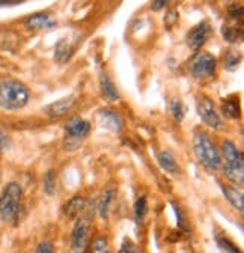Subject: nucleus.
Here are the masks:
<instances>
[{"label": "nucleus", "instance_id": "f257e3e1", "mask_svg": "<svg viewBox=\"0 0 244 253\" xmlns=\"http://www.w3.org/2000/svg\"><path fill=\"white\" fill-rule=\"evenodd\" d=\"M220 157H223V172L225 176L237 187H241L244 182V160L243 154L237 148V145L231 140L222 142V152Z\"/></svg>", "mask_w": 244, "mask_h": 253}, {"label": "nucleus", "instance_id": "f03ea898", "mask_svg": "<svg viewBox=\"0 0 244 253\" xmlns=\"http://www.w3.org/2000/svg\"><path fill=\"white\" fill-rule=\"evenodd\" d=\"M30 98L29 89L18 80H3L0 83V107L5 110H20Z\"/></svg>", "mask_w": 244, "mask_h": 253}, {"label": "nucleus", "instance_id": "7ed1b4c3", "mask_svg": "<svg viewBox=\"0 0 244 253\" xmlns=\"http://www.w3.org/2000/svg\"><path fill=\"white\" fill-rule=\"evenodd\" d=\"M193 149L198 160L208 170H217L222 168V157L220 151L209 139L205 131H196L193 136Z\"/></svg>", "mask_w": 244, "mask_h": 253}, {"label": "nucleus", "instance_id": "20e7f679", "mask_svg": "<svg viewBox=\"0 0 244 253\" xmlns=\"http://www.w3.org/2000/svg\"><path fill=\"white\" fill-rule=\"evenodd\" d=\"M23 202V188L18 182H8L0 195V220L14 221L17 220Z\"/></svg>", "mask_w": 244, "mask_h": 253}, {"label": "nucleus", "instance_id": "39448f33", "mask_svg": "<svg viewBox=\"0 0 244 253\" xmlns=\"http://www.w3.org/2000/svg\"><path fill=\"white\" fill-rule=\"evenodd\" d=\"M190 74L196 80H205L211 76H214L217 68V60L211 53L201 51L190 60Z\"/></svg>", "mask_w": 244, "mask_h": 253}, {"label": "nucleus", "instance_id": "423d86ee", "mask_svg": "<svg viewBox=\"0 0 244 253\" xmlns=\"http://www.w3.org/2000/svg\"><path fill=\"white\" fill-rule=\"evenodd\" d=\"M90 124L80 116H73L65 124V143H74V149L80 145V142L89 134Z\"/></svg>", "mask_w": 244, "mask_h": 253}, {"label": "nucleus", "instance_id": "0eeeda50", "mask_svg": "<svg viewBox=\"0 0 244 253\" xmlns=\"http://www.w3.org/2000/svg\"><path fill=\"white\" fill-rule=\"evenodd\" d=\"M198 115L202 119L203 124H206L212 130H220L222 128V119L216 112L214 103L208 97H202L198 103Z\"/></svg>", "mask_w": 244, "mask_h": 253}, {"label": "nucleus", "instance_id": "6e6552de", "mask_svg": "<svg viewBox=\"0 0 244 253\" xmlns=\"http://www.w3.org/2000/svg\"><path fill=\"white\" fill-rule=\"evenodd\" d=\"M90 240V223L87 218H79L73 229L71 246L74 253H84Z\"/></svg>", "mask_w": 244, "mask_h": 253}, {"label": "nucleus", "instance_id": "1a4fd4ad", "mask_svg": "<svg viewBox=\"0 0 244 253\" xmlns=\"http://www.w3.org/2000/svg\"><path fill=\"white\" fill-rule=\"evenodd\" d=\"M212 35V27L208 21H201L199 24H196L195 27L190 29V32L187 34V45L192 50H201L203 47V44L209 40V37Z\"/></svg>", "mask_w": 244, "mask_h": 253}, {"label": "nucleus", "instance_id": "9d476101", "mask_svg": "<svg viewBox=\"0 0 244 253\" xmlns=\"http://www.w3.org/2000/svg\"><path fill=\"white\" fill-rule=\"evenodd\" d=\"M98 125L104 130L113 131V133H121L122 126H124V121H122L121 115L112 109H103L97 113Z\"/></svg>", "mask_w": 244, "mask_h": 253}, {"label": "nucleus", "instance_id": "9b49d317", "mask_svg": "<svg viewBox=\"0 0 244 253\" xmlns=\"http://www.w3.org/2000/svg\"><path fill=\"white\" fill-rule=\"evenodd\" d=\"M74 106H76V98L73 97V95H70V97L60 98V100L51 103L50 106H47L44 109V112L50 118H60V116H65L68 112H71V109Z\"/></svg>", "mask_w": 244, "mask_h": 253}, {"label": "nucleus", "instance_id": "f8f14e48", "mask_svg": "<svg viewBox=\"0 0 244 253\" xmlns=\"http://www.w3.org/2000/svg\"><path fill=\"white\" fill-rule=\"evenodd\" d=\"M76 51V42L71 38H60L54 45V59L59 63H67Z\"/></svg>", "mask_w": 244, "mask_h": 253}, {"label": "nucleus", "instance_id": "ddd939ff", "mask_svg": "<svg viewBox=\"0 0 244 253\" xmlns=\"http://www.w3.org/2000/svg\"><path fill=\"white\" fill-rule=\"evenodd\" d=\"M54 26V15L50 12H37L26 20V27L30 30L50 29Z\"/></svg>", "mask_w": 244, "mask_h": 253}, {"label": "nucleus", "instance_id": "4468645a", "mask_svg": "<svg viewBox=\"0 0 244 253\" xmlns=\"http://www.w3.org/2000/svg\"><path fill=\"white\" fill-rule=\"evenodd\" d=\"M222 192L225 195V198L228 199V202L240 212H243L244 210V196L240 188H237L235 185H222Z\"/></svg>", "mask_w": 244, "mask_h": 253}, {"label": "nucleus", "instance_id": "2eb2a0df", "mask_svg": "<svg viewBox=\"0 0 244 253\" xmlns=\"http://www.w3.org/2000/svg\"><path fill=\"white\" fill-rule=\"evenodd\" d=\"M100 89H101L103 97L107 98L109 101H116L119 98V92L107 73H101L100 76Z\"/></svg>", "mask_w": 244, "mask_h": 253}, {"label": "nucleus", "instance_id": "dca6fc26", "mask_svg": "<svg viewBox=\"0 0 244 253\" xmlns=\"http://www.w3.org/2000/svg\"><path fill=\"white\" fill-rule=\"evenodd\" d=\"M86 208V199L83 196H74L64 205V214L70 218H77Z\"/></svg>", "mask_w": 244, "mask_h": 253}, {"label": "nucleus", "instance_id": "f3484780", "mask_svg": "<svg viewBox=\"0 0 244 253\" xmlns=\"http://www.w3.org/2000/svg\"><path fill=\"white\" fill-rule=\"evenodd\" d=\"M238 23H241V21H238ZM222 35H223V38L228 42L235 44L243 37V27H241V24L237 26V21L231 20V21H228V23L223 24V27H222Z\"/></svg>", "mask_w": 244, "mask_h": 253}, {"label": "nucleus", "instance_id": "a211bd4d", "mask_svg": "<svg viewBox=\"0 0 244 253\" xmlns=\"http://www.w3.org/2000/svg\"><path fill=\"white\" fill-rule=\"evenodd\" d=\"M159 165H160V168L164 170V172H167V173H170V175H178L179 172H181V169H179V166H178V163H176V160H175V157L169 152V151H162L160 154H159Z\"/></svg>", "mask_w": 244, "mask_h": 253}, {"label": "nucleus", "instance_id": "6ab92c4d", "mask_svg": "<svg viewBox=\"0 0 244 253\" xmlns=\"http://www.w3.org/2000/svg\"><path fill=\"white\" fill-rule=\"evenodd\" d=\"M220 110H222V115L228 119H238L240 118V104H238V100L235 97H229V98L223 100Z\"/></svg>", "mask_w": 244, "mask_h": 253}, {"label": "nucleus", "instance_id": "aec40b11", "mask_svg": "<svg viewBox=\"0 0 244 253\" xmlns=\"http://www.w3.org/2000/svg\"><path fill=\"white\" fill-rule=\"evenodd\" d=\"M113 198H115V190L112 187H109L106 192L103 193L100 205H98V211H100L101 218H107L109 217V211H110V205L113 202Z\"/></svg>", "mask_w": 244, "mask_h": 253}, {"label": "nucleus", "instance_id": "412c9836", "mask_svg": "<svg viewBox=\"0 0 244 253\" xmlns=\"http://www.w3.org/2000/svg\"><path fill=\"white\" fill-rule=\"evenodd\" d=\"M241 63V54L235 50H228L223 57V65L228 71H235Z\"/></svg>", "mask_w": 244, "mask_h": 253}, {"label": "nucleus", "instance_id": "4be33fe9", "mask_svg": "<svg viewBox=\"0 0 244 253\" xmlns=\"http://www.w3.org/2000/svg\"><path fill=\"white\" fill-rule=\"evenodd\" d=\"M216 243L223 253H243L240 247L226 237H216Z\"/></svg>", "mask_w": 244, "mask_h": 253}, {"label": "nucleus", "instance_id": "5701e85b", "mask_svg": "<svg viewBox=\"0 0 244 253\" xmlns=\"http://www.w3.org/2000/svg\"><path fill=\"white\" fill-rule=\"evenodd\" d=\"M169 109H170V115L173 116V119L175 121H182V118H184V113H186V110H184V104L181 103V100L179 98H173L172 101H170V106H169Z\"/></svg>", "mask_w": 244, "mask_h": 253}, {"label": "nucleus", "instance_id": "b1692460", "mask_svg": "<svg viewBox=\"0 0 244 253\" xmlns=\"http://www.w3.org/2000/svg\"><path fill=\"white\" fill-rule=\"evenodd\" d=\"M44 192L51 196L56 192V173L53 169H50L45 175H44Z\"/></svg>", "mask_w": 244, "mask_h": 253}, {"label": "nucleus", "instance_id": "393cba45", "mask_svg": "<svg viewBox=\"0 0 244 253\" xmlns=\"http://www.w3.org/2000/svg\"><path fill=\"white\" fill-rule=\"evenodd\" d=\"M146 211H148V202H146V198L145 196H140L136 204H134V217L137 220L143 218L146 215Z\"/></svg>", "mask_w": 244, "mask_h": 253}, {"label": "nucleus", "instance_id": "a878e982", "mask_svg": "<svg viewBox=\"0 0 244 253\" xmlns=\"http://www.w3.org/2000/svg\"><path fill=\"white\" fill-rule=\"evenodd\" d=\"M92 253H110L109 241L104 237H98L92 243Z\"/></svg>", "mask_w": 244, "mask_h": 253}, {"label": "nucleus", "instance_id": "bb28decb", "mask_svg": "<svg viewBox=\"0 0 244 253\" xmlns=\"http://www.w3.org/2000/svg\"><path fill=\"white\" fill-rule=\"evenodd\" d=\"M228 15L234 21H241V18H243V6L241 5H237V3L231 5L228 8Z\"/></svg>", "mask_w": 244, "mask_h": 253}, {"label": "nucleus", "instance_id": "cd10ccee", "mask_svg": "<svg viewBox=\"0 0 244 253\" xmlns=\"http://www.w3.org/2000/svg\"><path fill=\"white\" fill-rule=\"evenodd\" d=\"M9 143H11V139H9L8 133L3 131V130H0V154L5 152L9 148Z\"/></svg>", "mask_w": 244, "mask_h": 253}, {"label": "nucleus", "instance_id": "c85d7f7f", "mask_svg": "<svg viewBox=\"0 0 244 253\" xmlns=\"http://www.w3.org/2000/svg\"><path fill=\"white\" fill-rule=\"evenodd\" d=\"M35 253H54V247L50 241H42L38 244Z\"/></svg>", "mask_w": 244, "mask_h": 253}, {"label": "nucleus", "instance_id": "c756f323", "mask_svg": "<svg viewBox=\"0 0 244 253\" xmlns=\"http://www.w3.org/2000/svg\"><path fill=\"white\" fill-rule=\"evenodd\" d=\"M119 253H137V250H136V246H134V243L131 240H125L124 244H122V247H121Z\"/></svg>", "mask_w": 244, "mask_h": 253}, {"label": "nucleus", "instance_id": "7c9ffc66", "mask_svg": "<svg viewBox=\"0 0 244 253\" xmlns=\"http://www.w3.org/2000/svg\"><path fill=\"white\" fill-rule=\"evenodd\" d=\"M173 210H175V215H176L178 226L182 228V229H186V217H184V214H182V211H181L176 205H173Z\"/></svg>", "mask_w": 244, "mask_h": 253}, {"label": "nucleus", "instance_id": "2f4dec72", "mask_svg": "<svg viewBox=\"0 0 244 253\" xmlns=\"http://www.w3.org/2000/svg\"><path fill=\"white\" fill-rule=\"evenodd\" d=\"M167 5V2H164V0H162V2H154L151 5V9H154V11H159V9H162L163 6H166Z\"/></svg>", "mask_w": 244, "mask_h": 253}, {"label": "nucleus", "instance_id": "473e14b6", "mask_svg": "<svg viewBox=\"0 0 244 253\" xmlns=\"http://www.w3.org/2000/svg\"><path fill=\"white\" fill-rule=\"evenodd\" d=\"M18 3L20 2H0V5H8V6L9 5H18Z\"/></svg>", "mask_w": 244, "mask_h": 253}]
</instances>
